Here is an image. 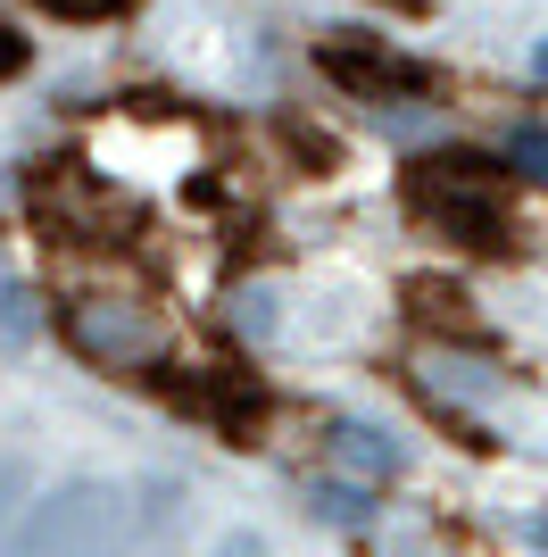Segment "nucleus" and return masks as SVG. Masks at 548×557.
Returning a JSON list of instances; mask_svg holds the SVG:
<instances>
[{
  "label": "nucleus",
  "mask_w": 548,
  "mask_h": 557,
  "mask_svg": "<svg viewBox=\"0 0 548 557\" xmlns=\"http://www.w3.org/2000/svg\"><path fill=\"white\" fill-rule=\"evenodd\" d=\"M408 216L433 225L440 242H457V250H482V258L515 250V225H507V200H499V166L465 159V150L408 166Z\"/></svg>",
  "instance_id": "1"
},
{
  "label": "nucleus",
  "mask_w": 548,
  "mask_h": 557,
  "mask_svg": "<svg viewBox=\"0 0 548 557\" xmlns=\"http://www.w3.org/2000/svg\"><path fill=\"white\" fill-rule=\"evenodd\" d=\"M116 499L109 483H59L42 508L9 533V557H100L116 541Z\"/></svg>",
  "instance_id": "2"
},
{
  "label": "nucleus",
  "mask_w": 548,
  "mask_h": 557,
  "mask_svg": "<svg viewBox=\"0 0 548 557\" xmlns=\"http://www.w3.org/2000/svg\"><path fill=\"white\" fill-rule=\"evenodd\" d=\"M324 75L341 84V92H358V100H374V109H390V100H433L440 84H433V67H415V59H399V50H365L358 34H324Z\"/></svg>",
  "instance_id": "3"
},
{
  "label": "nucleus",
  "mask_w": 548,
  "mask_h": 557,
  "mask_svg": "<svg viewBox=\"0 0 548 557\" xmlns=\"http://www.w3.org/2000/svg\"><path fill=\"white\" fill-rule=\"evenodd\" d=\"M67 342L84 349V358H100V367H141V358H150V333L134 325V317H100V308H75L67 317Z\"/></svg>",
  "instance_id": "4"
},
{
  "label": "nucleus",
  "mask_w": 548,
  "mask_h": 557,
  "mask_svg": "<svg viewBox=\"0 0 548 557\" xmlns=\"http://www.w3.org/2000/svg\"><path fill=\"white\" fill-rule=\"evenodd\" d=\"M333 458H341L349 474H399V442L374 433V424H341V433H333Z\"/></svg>",
  "instance_id": "5"
},
{
  "label": "nucleus",
  "mask_w": 548,
  "mask_h": 557,
  "mask_svg": "<svg viewBox=\"0 0 548 557\" xmlns=\"http://www.w3.org/2000/svg\"><path fill=\"white\" fill-rule=\"evenodd\" d=\"M42 342V292L0 275V349H34Z\"/></svg>",
  "instance_id": "6"
},
{
  "label": "nucleus",
  "mask_w": 548,
  "mask_h": 557,
  "mask_svg": "<svg viewBox=\"0 0 548 557\" xmlns=\"http://www.w3.org/2000/svg\"><path fill=\"white\" fill-rule=\"evenodd\" d=\"M499 166H524V175H540V184H548V134H540V125H515L507 150H499Z\"/></svg>",
  "instance_id": "7"
},
{
  "label": "nucleus",
  "mask_w": 548,
  "mask_h": 557,
  "mask_svg": "<svg viewBox=\"0 0 548 557\" xmlns=\"http://www.w3.org/2000/svg\"><path fill=\"white\" fill-rule=\"evenodd\" d=\"M42 17H67V25H100V17H125L134 0H34Z\"/></svg>",
  "instance_id": "8"
},
{
  "label": "nucleus",
  "mask_w": 548,
  "mask_h": 557,
  "mask_svg": "<svg viewBox=\"0 0 548 557\" xmlns=\"http://www.w3.org/2000/svg\"><path fill=\"white\" fill-rule=\"evenodd\" d=\"M208 557H274V549H266V541H258V533H225V541H216V549H208Z\"/></svg>",
  "instance_id": "9"
},
{
  "label": "nucleus",
  "mask_w": 548,
  "mask_h": 557,
  "mask_svg": "<svg viewBox=\"0 0 548 557\" xmlns=\"http://www.w3.org/2000/svg\"><path fill=\"white\" fill-rule=\"evenodd\" d=\"M9 75H25V42L9 34V25H0V84H9Z\"/></svg>",
  "instance_id": "10"
},
{
  "label": "nucleus",
  "mask_w": 548,
  "mask_h": 557,
  "mask_svg": "<svg viewBox=\"0 0 548 557\" xmlns=\"http://www.w3.org/2000/svg\"><path fill=\"white\" fill-rule=\"evenodd\" d=\"M383 9H399V17H424V9H433V0H383Z\"/></svg>",
  "instance_id": "11"
},
{
  "label": "nucleus",
  "mask_w": 548,
  "mask_h": 557,
  "mask_svg": "<svg viewBox=\"0 0 548 557\" xmlns=\"http://www.w3.org/2000/svg\"><path fill=\"white\" fill-rule=\"evenodd\" d=\"M540 84H548V42H540Z\"/></svg>",
  "instance_id": "12"
}]
</instances>
